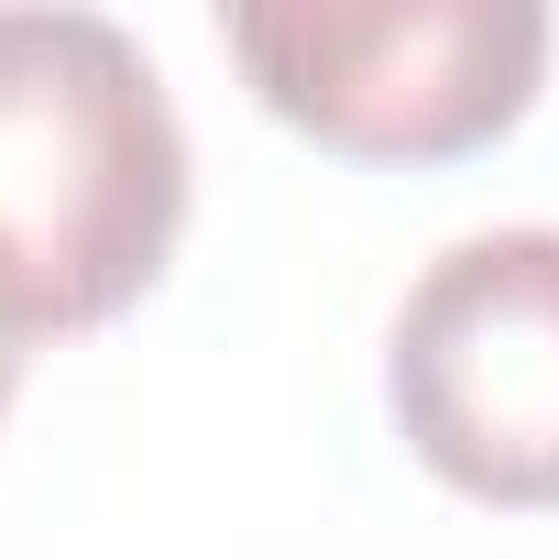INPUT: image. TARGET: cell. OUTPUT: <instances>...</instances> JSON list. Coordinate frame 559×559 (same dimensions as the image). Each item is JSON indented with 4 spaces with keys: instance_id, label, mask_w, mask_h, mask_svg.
<instances>
[{
    "instance_id": "obj_3",
    "label": "cell",
    "mask_w": 559,
    "mask_h": 559,
    "mask_svg": "<svg viewBox=\"0 0 559 559\" xmlns=\"http://www.w3.org/2000/svg\"><path fill=\"white\" fill-rule=\"evenodd\" d=\"M406 450L504 515L559 504V219H504L417 263L384 330Z\"/></svg>"
},
{
    "instance_id": "obj_1",
    "label": "cell",
    "mask_w": 559,
    "mask_h": 559,
    "mask_svg": "<svg viewBox=\"0 0 559 559\" xmlns=\"http://www.w3.org/2000/svg\"><path fill=\"white\" fill-rule=\"evenodd\" d=\"M187 230V121L110 12L0 0V330H110Z\"/></svg>"
},
{
    "instance_id": "obj_4",
    "label": "cell",
    "mask_w": 559,
    "mask_h": 559,
    "mask_svg": "<svg viewBox=\"0 0 559 559\" xmlns=\"http://www.w3.org/2000/svg\"><path fill=\"white\" fill-rule=\"evenodd\" d=\"M23 362H34V352H23L12 330H0V417H12V395H23Z\"/></svg>"
},
{
    "instance_id": "obj_2",
    "label": "cell",
    "mask_w": 559,
    "mask_h": 559,
    "mask_svg": "<svg viewBox=\"0 0 559 559\" xmlns=\"http://www.w3.org/2000/svg\"><path fill=\"white\" fill-rule=\"evenodd\" d=\"M219 45L274 121L352 165L483 154L548 78L537 0H230Z\"/></svg>"
}]
</instances>
